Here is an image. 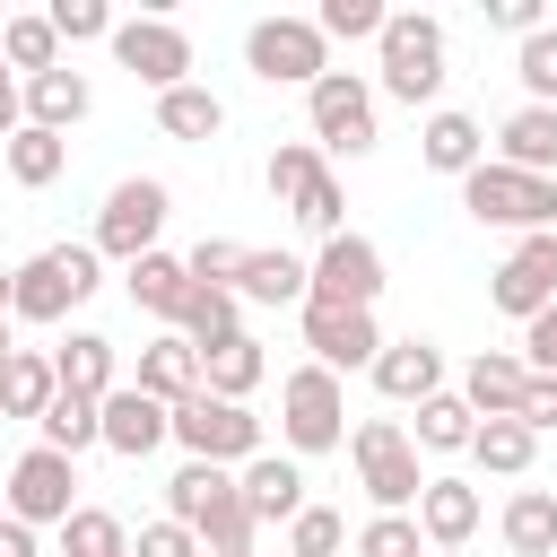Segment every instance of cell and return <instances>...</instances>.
<instances>
[{"label": "cell", "instance_id": "obj_9", "mask_svg": "<svg viewBox=\"0 0 557 557\" xmlns=\"http://www.w3.org/2000/svg\"><path fill=\"white\" fill-rule=\"evenodd\" d=\"M165 209H174V200H165V183H157V174L113 183V191H104V209H96V252H104V261H122V270H131V261H148V252H157Z\"/></svg>", "mask_w": 557, "mask_h": 557}, {"label": "cell", "instance_id": "obj_53", "mask_svg": "<svg viewBox=\"0 0 557 557\" xmlns=\"http://www.w3.org/2000/svg\"><path fill=\"white\" fill-rule=\"evenodd\" d=\"M0 557H44V548H35V531H26V522H9V513H0Z\"/></svg>", "mask_w": 557, "mask_h": 557}, {"label": "cell", "instance_id": "obj_55", "mask_svg": "<svg viewBox=\"0 0 557 557\" xmlns=\"http://www.w3.org/2000/svg\"><path fill=\"white\" fill-rule=\"evenodd\" d=\"M9 357H17V348H9V313H0V366H9Z\"/></svg>", "mask_w": 557, "mask_h": 557}, {"label": "cell", "instance_id": "obj_12", "mask_svg": "<svg viewBox=\"0 0 557 557\" xmlns=\"http://www.w3.org/2000/svg\"><path fill=\"white\" fill-rule=\"evenodd\" d=\"M296 313H305V348H313V366H331V374L366 366V374H374V357H383V331H374V313H366V305H331V296H305Z\"/></svg>", "mask_w": 557, "mask_h": 557}, {"label": "cell", "instance_id": "obj_54", "mask_svg": "<svg viewBox=\"0 0 557 557\" xmlns=\"http://www.w3.org/2000/svg\"><path fill=\"white\" fill-rule=\"evenodd\" d=\"M9 305H17V270L0 261V313H9Z\"/></svg>", "mask_w": 557, "mask_h": 557}, {"label": "cell", "instance_id": "obj_4", "mask_svg": "<svg viewBox=\"0 0 557 557\" xmlns=\"http://www.w3.org/2000/svg\"><path fill=\"white\" fill-rule=\"evenodd\" d=\"M278 444L305 461V453H339L348 444V392L331 366H296L278 383Z\"/></svg>", "mask_w": 557, "mask_h": 557}, {"label": "cell", "instance_id": "obj_1", "mask_svg": "<svg viewBox=\"0 0 557 557\" xmlns=\"http://www.w3.org/2000/svg\"><path fill=\"white\" fill-rule=\"evenodd\" d=\"M374 61H383V96H400V104L444 96V26L426 9H392L374 35Z\"/></svg>", "mask_w": 557, "mask_h": 557}, {"label": "cell", "instance_id": "obj_36", "mask_svg": "<svg viewBox=\"0 0 557 557\" xmlns=\"http://www.w3.org/2000/svg\"><path fill=\"white\" fill-rule=\"evenodd\" d=\"M0 157H9V183L44 191V183H52L61 165H70V139H61V131H35V122H26L17 139H0Z\"/></svg>", "mask_w": 557, "mask_h": 557}, {"label": "cell", "instance_id": "obj_32", "mask_svg": "<svg viewBox=\"0 0 557 557\" xmlns=\"http://www.w3.org/2000/svg\"><path fill=\"white\" fill-rule=\"evenodd\" d=\"M470 435H479V409H470L461 392L418 400V426H409V444H418V453H470Z\"/></svg>", "mask_w": 557, "mask_h": 557}, {"label": "cell", "instance_id": "obj_18", "mask_svg": "<svg viewBox=\"0 0 557 557\" xmlns=\"http://www.w3.org/2000/svg\"><path fill=\"white\" fill-rule=\"evenodd\" d=\"M496 165L557 183V104H513V113L496 122Z\"/></svg>", "mask_w": 557, "mask_h": 557}, {"label": "cell", "instance_id": "obj_47", "mask_svg": "<svg viewBox=\"0 0 557 557\" xmlns=\"http://www.w3.org/2000/svg\"><path fill=\"white\" fill-rule=\"evenodd\" d=\"M339 540H348V522H339L331 505H305V513L287 522V557H339Z\"/></svg>", "mask_w": 557, "mask_h": 557}, {"label": "cell", "instance_id": "obj_17", "mask_svg": "<svg viewBox=\"0 0 557 557\" xmlns=\"http://www.w3.org/2000/svg\"><path fill=\"white\" fill-rule=\"evenodd\" d=\"M235 487H244V505H252V522H261V531L305 513V470H296V453H261V461H244V470H235Z\"/></svg>", "mask_w": 557, "mask_h": 557}, {"label": "cell", "instance_id": "obj_45", "mask_svg": "<svg viewBox=\"0 0 557 557\" xmlns=\"http://www.w3.org/2000/svg\"><path fill=\"white\" fill-rule=\"evenodd\" d=\"M339 218H348V191H339V174L322 165V174L305 183V200H296V226H313V235L331 244V235H339Z\"/></svg>", "mask_w": 557, "mask_h": 557}, {"label": "cell", "instance_id": "obj_43", "mask_svg": "<svg viewBox=\"0 0 557 557\" xmlns=\"http://www.w3.org/2000/svg\"><path fill=\"white\" fill-rule=\"evenodd\" d=\"M357 557H426V531H418V513H374V522L357 531Z\"/></svg>", "mask_w": 557, "mask_h": 557}, {"label": "cell", "instance_id": "obj_37", "mask_svg": "<svg viewBox=\"0 0 557 557\" xmlns=\"http://www.w3.org/2000/svg\"><path fill=\"white\" fill-rule=\"evenodd\" d=\"M0 61H9L17 78L61 70V35H52V17H9V26H0Z\"/></svg>", "mask_w": 557, "mask_h": 557}, {"label": "cell", "instance_id": "obj_6", "mask_svg": "<svg viewBox=\"0 0 557 557\" xmlns=\"http://www.w3.org/2000/svg\"><path fill=\"white\" fill-rule=\"evenodd\" d=\"M244 70H252L261 87H313V78L331 70V35H322L313 17H252Z\"/></svg>", "mask_w": 557, "mask_h": 557}, {"label": "cell", "instance_id": "obj_19", "mask_svg": "<svg viewBox=\"0 0 557 557\" xmlns=\"http://www.w3.org/2000/svg\"><path fill=\"white\" fill-rule=\"evenodd\" d=\"M418 157H426V174H479L487 165V131L470 122V113H453V104H435L426 113V131H418Z\"/></svg>", "mask_w": 557, "mask_h": 557}, {"label": "cell", "instance_id": "obj_22", "mask_svg": "<svg viewBox=\"0 0 557 557\" xmlns=\"http://www.w3.org/2000/svg\"><path fill=\"white\" fill-rule=\"evenodd\" d=\"M522 392H531V366L505 357V348H479L470 374H461V400H470L479 418H522Z\"/></svg>", "mask_w": 557, "mask_h": 557}, {"label": "cell", "instance_id": "obj_5", "mask_svg": "<svg viewBox=\"0 0 557 557\" xmlns=\"http://www.w3.org/2000/svg\"><path fill=\"white\" fill-rule=\"evenodd\" d=\"M96 244H44L35 261H17V305H9V322H61L70 305H87L96 296Z\"/></svg>", "mask_w": 557, "mask_h": 557}, {"label": "cell", "instance_id": "obj_35", "mask_svg": "<svg viewBox=\"0 0 557 557\" xmlns=\"http://www.w3.org/2000/svg\"><path fill=\"white\" fill-rule=\"evenodd\" d=\"M157 131H165V139H191V148H209V139L226 131V104H218L209 87H174V96H157Z\"/></svg>", "mask_w": 557, "mask_h": 557}, {"label": "cell", "instance_id": "obj_15", "mask_svg": "<svg viewBox=\"0 0 557 557\" xmlns=\"http://www.w3.org/2000/svg\"><path fill=\"white\" fill-rule=\"evenodd\" d=\"M165 435H174V409H165V400H148L139 383L104 392V453H122V461H148Z\"/></svg>", "mask_w": 557, "mask_h": 557}, {"label": "cell", "instance_id": "obj_13", "mask_svg": "<svg viewBox=\"0 0 557 557\" xmlns=\"http://www.w3.org/2000/svg\"><path fill=\"white\" fill-rule=\"evenodd\" d=\"M487 305L513 322H540L557 305V235H522L496 270H487Z\"/></svg>", "mask_w": 557, "mask_h": 557}, {"label": "cell", "instance_id": "obj_42", "mask_svg": "<svg viewBox=\"0 0 557 557\" xmlns=\"http://www.w3.org/2000/svg\"><path fill=\"white\" fill-rule=\"evenodd\" d=\"M383 17H392L383 0H322V17H313V26H322L331 44H374V35H383Z\"/></svg>", "mask_w": 557, "mask_h": 557}, {"label": "cell", "instance_id": "obj_16", "mask_svg": "<svg viewBox=\"0 0 557 557\" xmlns=\"http://www.w3.org/2000/svg\"><path fill=\"white\" fill-rule=\"evenodd\" d=\"M374 392L383 400H435L444 392V348L435 339H383V357H374Z\"/></svg>", "mask_w": 557, "mask_h": 557}, {"label": "cell", "instance_id": "obj_25", "mask_svg": "<svg viewBox=\"0 0 557 557\" xmlns=\"http://www.w3.org/2000/svg\"><path fill=\"white\" fill-rule=\"evenodd\" d=\"M235 296L244 305H305L313 296V261H296V252H244Z\"/></svg>", "mask_w": 557, "mask_h": 557}, {"label": "cell", "instance_id": "obj_23", "mask_svg": "<svg viewBox=\"0 0 557 557\" xmlns=\"http://www.w3.org/2000/svg\"><path fill=\"white\" fill-rule=\"evenodd\" d=\"M122 287H131V305H139V313H157V322H183V305H191V261H174V252H148V261H131V270H122Z\"/></svg>", "mask_w": 557, "mask_h": 557}, {"label": "cell", "instance_id": "obj_46", "mask_svg": "<svg viewBox=\"0 0 557 557\" xmlns=\"http://www.w3.org/2000/svg\"><path fill=\"white\" fill-rule=\"evenodd\" d=\"M244 252H252V244H226V235H200V244L183 252V261H191V287H235V278H244Z\"/></svg>", "mask_w": 557, "mask_h": 557}, {"label": "cell", "instance_id": "obj_27", "mask_svg": "<svg viewBox=\"0 0 557 557\" xmlns=\"http://www.w3.org/2000/svg\"><path fill=\"white\" fill-rule=\"evenodd\" d=\"M52 400H61L52 357H44V348H17V357L0 366V418H44Z\"/></svg>", "mask_w": 557, "mask_h": 557}, {"label": "cell", "instance_id": "obj_38", "mask_svg": "<svg viewBox=\"0 0 557 557\" xmlns=\"http://www.w3.org/2000/svg\"><path fill=\"white\" fill-rule=\"evenodd\" d=\"M226 487H235V470H218V461H183V470L165 479V513H174V522L191 531V522H200V513H209V505H218Z\"/></svg>", "mask_w": 557, "mask_h": 557}, {"label": "cell", "instance_id": "obj_52", "mask_svg": "<svg viewBox=\"0 0 557 557\" xmlns=\"http://www.w3.org/2000/svg\"><path fill=\"white\" fill-rule=\"evenodd\" d=\"M17 131H26V78L0 61V139H17Z\"/></svg>", "mask_w": 557, "mask_h": 557}, {"label": "cell", "instance_id": "obj_48", "mask_svg": "<svg viewBox=\"0 0 557 557\" xmlns=\"http://www.w3.org/2000/svg\"><path fill=\"white\" fill-rule=\"evenodd\" d=\"M131 557H200V540L174 522V513H157V522H139V540H131Z\"/></svg>", "mask_w": 557, "mask_h": 557}, {"label": "cell", "instance_id": "obj_29", "mask_svg": "<svg viewBox=\"0 0 557 557\" xmlns=\"http://www.w3.org/2000/svg\"><path fill=\"white\" fill-rule=\"evenodd\" d=\"M52 374H61V392H87V400L122 392V383H113V339H104V331H70V348H52Z\"/></svg>", "mask_w": 557, "mask_h": 557}, {"label": "cell", "instance_id": "obj_2", "mask_svg": "<svg viewBox=\"0 0 557 557\" xmlns=\"http://www.w3.org/2000/svg\"><path fill=\"white\" fill-rule=\"evenodd\" d=\"M348 461H357V479H366V496H374L383 513H418L426 470H418V444H409L400 418H357V426H348Z\"/></svg>", "mask_w": 557, "mask_h": 557}, {"label": "cell", "instance_id": "obj_40", "mask_svg": "<svg viewBox=\"0 0 557 557\" xmlns=\"http://www.w3.org/2000/svg\"><path fill=\"white\" fill-rule=\"evenodd\" d=\"M313 174H322V148H313V139H287V148H270V165H261V183H270L278 209H296Z\"/></svg>", "mask_w": 557, "mask_h": 557}, {"label": "cell", "instance_id": "obj_20", "mask_svg": "<svg viewBox=\"0 0 557 557\" xmlns=\"http://www.w3.org/2000/svg\"><path fill=\"white\" fill-rule=\"evenodd\" d=\"M479 487L470 479H426V496H418V531H426V548H470L479 540Z\"/></svg>", "mask_w": 557, "mask_h": 557}, {"label": "cell", "instance_id": "obj_51", "mask_svg": "<svg viewBox=\"0 0 557 557\" xmlns=\"http://www.w3.org/2000/svg\"><path fill=\"white\" fill-rule=\"evenodd\" d=\"M522 426H531V435L557 426V374H531V392H522Z\"/></svg>", "mask_w": 557, "mask_h": 557}, {"label": "cell", "instance_id": "obj_31", "mask_svg": "<svg viewBox=\"0 0 557 557\" xmlns=\"http://www.w3.org/2000/svg\"><path fill=\"white\" fill-rule=\"evenodd\" d=\"M35 426H44V444H52V453H70V461H78V453H96V444H104V400L61 392V400H52Z\"/></svg>", "mask_w": 557, "mask_h": 557}, {"label": "cell", "instance_id": "obj_7", "mask_svg": "<svg viewBox=\"0 0 557 557\" xmlns=\"http://www.w3.org/2000/svg\"><path fill=\"white\" fill-rule=\"evenodd\" d=\"M174 444H183L191 461H218V470L270 453V444H261V418H252L244 400H209V392H191V400L174 409Z\"/></svg>", "mask_w": 557, "mask_h": 557}, {"label": "cell", "instance_id": "obj_56", "mask_svg": "<svg viewBox=\"0 0 557 557\" xmlns=\"http://www.w3.org/2000/svg\"><path fill=\"white\" fill-rule=\"evenodd\" d=\"M435 557H470V548H435Z\"/></svg>", "mask_w": 557, "mask_h": 557}, {"label": "cell", "instance_id": "obj_39", "mask_svg": "<svg viewBox=\"0 0 557 557\" xmlns=\"http://www.w3.org/2000/svg\"><path fill=\"white\" fill-rule=\"evenodd\" d=\"M61 557H131V531H122V513H104V505H78V513L61 522Z\"/></svg>", "mask_w": 557, "mask_h": 557}, {"label": "cell", "instance_id": "obj_50", "mask_svg": "<svg viewBox=\"0 0 557 557\" xmlns=\"http://www.w3.org/2000/svg\"><path fill=\"white\" fill-rule=\"evenodd\" d=\"M479 9H487V26H505V35H522V44L540 35V0H479Z\"/></svg>", "mask_w": 557, "mask_h": 557}, {"label": "cell", "instance_id": "obj_34", "mask_svg": "<svg viewBox=\"0 0 557 557\" xmlns=\"http://www.w3.org/2000/svg\"><path fill=\"white\" fill-rule=\"evenodd\" d=\"M191 540H200V557H252V540H261V522H252V505H244V487H226L200 522H191Z\"/></svg>", "mask_w": 557, "mask_h": 557}, {"label": "cell", "instance_id": "obj_28", "mask_svg": "<svg viewBox=\"0 0 557 557\" xmlns=\"http://www.w3.org/2000/svg\"><path fill=\"white\" fill-rule=\"evenodd\" d=\"M496 531H505L513 557H557V496H548V487H513Z\"/></svg>", "mask_w": 557, "mask_h": 557}, {"label": "cell", "instance_id": "obj_44", "mask_svg": "<svg viewBox=\"0 0 557 557\" xmlns=\"http://www.w3.org/2000/svg\"><path fill=\"white\" fill-rule=\"evenodd\" d=\"M44 17H52V35H61V44H96V35L113 44V26H122V17L104 9V0H52Z\"/></svg>", "mask_w": 557, "mask_h": 557}, {"label": "cell", "instance_id": "obj_3", "mask_svg": "<svg viewBox=\"0 0 557 557\" xmlns=\"http://www.w3.org/2000/svg\"><path fill=\"white\" fill-rule=\"evenodd\" d=\"M461 209L479 226H505V235H557V183L548 174H513V165H479L461 174Z\"/></svg>", "mask_w": 557, "mask_h": 557}, {"label": "cell", "instance_id": "obj_8", "mask_svg": "<svg viewBox=\"0 0 557 557\" xmlns=\"http://www.w3.org/2000/svg\"><path fill=\"white\" fill-rule=\"evenodd\" d=\"M305 122H313V148L331 157H366L374 148V87L357 70H322L305 87Z\"/></svg>", "mask_w": 557, "mask_h": 557}, {"label": "cell", "instance_id": "obj_11", "mask_svg": "<svg viewBox=\"0 0 557 557\" xmlns=\"http://www.w3.org/2000/svg\"><path fill=\"white\" fill-rule=\"evenodd\" d=\"M113 61H122L139 87H157V96L191 87V35H183L174 17H122V26H113Z\"/></svg>", "mask_w": 557, "mask_h": 557}, {"label": "cell", "instance_id": "obj_30", "mask_svg": "<svg viewBox=\"0 0 557 557\" xmlns=\"http://www.w3.org/2000/svg\"><path fill=\"white\" fill-rule=\"evenodd\" d=\"M200 357L218 348V339H244V296L235 287H191V305H183V322H174Z\"/></svg>", "mask_w": 557, "mask_h": 557}, {"label": "cell", "instance_id": "obj_24", "mask_svg": "<svg viewBox=\"0 0 557 557\" xmlns=\"http://www.w3.org/2000/svg\"><path fill=\"white\" fill-rule=\"evenodd\" d=\"M87 104H96V87L61 61V70H44V78H26V122L35 131H61L70 139V122H87Z\"/></svg>", "mask_w": 557, "mask_h": 557}, {"label": "cell", "instance_id": "obj_26", "mask_svg": "<svg viewBox=\"0 0 557 557\" xmlns=\"http://www.w3.org/2000/svg\"><path fill=\"white\" fill-rule=\"evenodd\" d=\"M261 374H270V357H261L252 331H244V339H218V348L200 357V392H209V400H252Z\"/></svg>", "mask_w": 557, "mask_h": 557}, {"label": "cell", "instance_id": "obj_49", "mask_svg": "<svg viewBox=\"0 0 557 557\" xmlns=\"http://www.w3.org/2000/svg\"><path fill=\"white\" fill-rule=\"evenodd\" d=\"M522 366H531V374H557V305H548L540 322H522Z\"/></svg>", "mask_w": 557, "mask_h": 557}, {"label": "cell", "instance_id": "obj_21", "mask_svg": "<svg viewBox=\"0 0 557 557\" xmlns=\"http://www.w3.org/2000/svg\"><path fill=\"white\" fill-rule=\"evenodd\" d=\"M148 400H165V409H183L191 392H200V348L183 339V331H165V339H148L139 348V374H131Z\"/></svg>", "mask_w": 557, "mask_h": 557}, {"label": "cell", "instance_id": "obj_10", "mask_svg": "<svg viewBox=\"0 0 557 557\" xmlns=\"http://www.w3.org/2000/svg\"><path fill=\"white\" fill-rule=\"evenodd\" d=\"M78 513V461L70 453H52V444H35V453H17V470H9V522H26V531H61Z\"/></svg>", "mask_w": 557, "mask_h": 557}, {"label": "cell", "instance_id": "obj_14", "mask_svg": "<svg viewBox=\"0 0 557 557\" xmlns=\"http://www.w3.org/2000/svg\"><path fill=\"white\" fill-rule=\"evenodd\" d=\"M313 296L374 313V296H383V252H374V235H348V226H339V235L313 252Z\"/></svg>", "mask_w": 557, "mask_h": 557}, {"label": "cell", "instance_id": "obj_33", "mask_svg": "<svg viewBox=\"0 0 557 557\" xmlns=\"http://www.w3.org/2000/svg\"><path fill=\"white\" fill-rule=\"evenodd\" d=\"M531 453H540V435H531L522 418H479V435H470V461H479L487 479H522Z\"/></svg>", "mask_w": 557, "mask_h": 557}, {"label": "cell", "instance_id": "obj_41", "mask_svg": "<svg viewBox=\"0 0 557 557\" xmlns=\"http://www.w3.org/2000/svg\"><path fill=\"white\" fill-rule=\"evenodd\" d=\"M513 78H522V104H557V26H540L513 52Z\"/></svg>", "mask_w": 557, "mask_h": 557}]
</instances>
